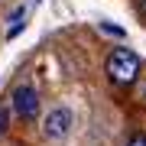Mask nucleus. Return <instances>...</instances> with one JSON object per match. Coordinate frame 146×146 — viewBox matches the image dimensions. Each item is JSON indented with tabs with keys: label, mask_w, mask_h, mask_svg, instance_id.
Instances as JSON below:
<instances>
[{
	"label": "nucleus",
	"mask_w": 146,
	"mask_h": 146,
	"mask_svg": "<svg viewBox=\"0 0 146 146\" xmlns=\"http://www.w3.org/2000/svg\"><path fill=\"white\" fill-rule=\"evenodd\" d=\"M107 78L114 81V84H133L136 81V75H140V58H136L133 49H127V46H117L114 52L107 55Z\"/></svg>",
	"instance_id": "1"
},
{
	"label": "nucleus",
	"mask_w": 146,
	"mask_h": 146,
	"mask_svg": "<svg viewBox=\"0 0 146 146\" xmlns=\"http://www.w3.org/2000/svg\"><path fill=\"white\" fill-rule=\"evenodd\" d=\"M13 114L20 120H36L39 117V94H36V88H29V84L13 88Z\"/></svg>",
	"instance_id": "2"
},
{
	"label": "nucleus",
	"mask_w": 146,
	"mask_h": 146,
	"mask_svg": "<svg viewBox=\"0 0 146 146\" xmlns=\"http://www.w3.org/2000/svg\"><path fill=\"white\" fill-rule=\"evenodd\" d=\"M72 123H75V117L68 107H52L42 120V133H46V140H58V136H65L72 130Z\"/></svg>",
	"instance_id": "3"
},
{
	"label": "nucleus",
	"mask_w": 146,
	"mask_h": 146,
	"mask_svg": "<svg viewBox=\"0 0 146 146\" xmlns=\"http://www.w3.org/2000/svg\"><path fill=\"white\" fill-rule=\"evenodd\" d=\"M23 20H26V7H16V10L10 13V29H7V36H10V39L23 29Z\"/></svg>",
	"instance_id": "4"
},
{
	"label": "nucleus",
	"mask_w": 146,
	"mask_h": 146,
	"mask_svg": "<svg viewBox=\"0 0 146 146\" xmlns=\"http://www.w3.org/2000/svg\"><path fill=\"white\" fill-rule=\"evenodd\" d=\"M127 146H146V133H133L130 140H127Z\"/></svg>",
	"instance_id": "5"
},
{
	"label": "nucleus",
	"mask_w": 146,
	"mask_h": 146,
	"mask_svg": "<svg viewBox=\"0 0 146 146\" xmlns=\"http://www.w3.org/2000/svg\"><path fill=\"white\" fill-rule=\"evenodd\" d=\"M7 120H10V114H7V107H0V136L7 133Z\"/></svg>",
	"instance_id": "6"
},
{
	"label": "nucleus",
	"mask_w": 146,
	"mask_h": 146,
	"mask_svg": "<svg viewBox=\"0 0 146 146\" xmlns=\"http://www.w3.org/2000/svg\"><path fill=\"white\" fill-rule=\"evenodd\" d=\"M143 13H146V0H143Z\"/></svg>",
	"instance_id": "7"
}]
</instances>
